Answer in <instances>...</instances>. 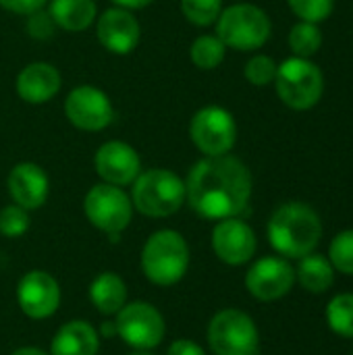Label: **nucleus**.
I'll return each mask as SVG.
<instances>
[{
  "instance_id": "obj_33",
  "label": "nucleus",
  "mask_w": 353,
  "mask_h": 355,
  "mask_svg": "<svg viewBox=\"0 0 353 355\" xmlns=\"http://www.w3.org/2000/svg\"><path fill=\"white\" fill-rule=\"evenodd\" d=\"M166 355H206V354H204V349H202L198 343H193V341H189V339H177V341L169 347Z\"/></svg>"
},
{
  "instance_id": "obj_29",
  "label": "nucleus",
  "mask_w": 353,
  "mask_h": 355,
  "mask_svg": "<svg viewBox=\"0 0 353 355\" xmlns=\"http://www.w3.org/2000/svg\"><path fill=\"white\" fill-rule=\"evenodd\" d=\"M277 62L270 58V56H254L248 64H246V79L252 83V85H258V87H264L268 83L275 81L277 77Z\"/></svg>"
},
{
  "instance_id": "obj_2",
  "label": "nucleus",
  "mask_w": 353,
  "mask_h": 355,
  "mask_svg": "<svg viewBox=\"0 0 353 355\" xmlns=\"http://www.w3.org/2000/svg\"><path fill=\"white\" fill-rule=\"evenodd\" d=\"M322 237V225L314 208L302 202H289L277 208L268 223L270 245L285 258H304L312 254Z\"/></svg>"
},
{
  "instance_id": "obj_7",
  "label": "nucleus",
  "mask_w": 353,
  "mask_h": 355,
  "mask_svg": "<svg viewBox=\"0 0 353 355\" xmlns=\"http://www.w3.org/2000/svg\"><path fill=\"white\" fill-rule=\"evenodd\" d=\"M208 343L214 355H256L260 335L246 312L223 310L210 320Z\"/></svg>"
},
{
  "instance_id": "obj_30",
  "label": "nucleus",
  "mask_w": 353,
  "mask_h": 355,
  "mask_svg": "<svg viewBox=\"0 0 353 355\" xmlns=\"http://www.w3.org/2000/svg\"><path fill=\"white\" fill-rule=\"evenodd\" d=\"M291 10L308 23H318L325 21L333 12L335 0H287Z\"/></svg>"
},
{
  "instance_id": "obj_16",
  "label": "nucleus",
  "mask_w": 353,
  "mask_h": 355,
  "mask_svg": "<svg viewBox=\"0 0 353 355\" xmlns=\"http://www.w3.org/2000/svg\"><path fill=\"white\" fill-rule=\"evenodd\" d=\"M98 40L112 54H129L139 42V23L125 8H108L98 19Z\"/></svg>"
},
{
  "instance_id": "obj_22",
  "label": "nucleus",
  "mask_w": 353,
  "mask_h": 355,
  "mask_svg": "<svg viewBox=\"0 0 353 355\" xmlns=\"http://www.w3.org/2000/svg\"><path fill=\"white\" fill-rule=\"evenodd\" d=\"M295 279L310 293H325L335 283L333 264L320 254H308L300 258V266L295 270Z\"/></svg>"
},
{
  "instance_id": "obj_27",
  "label": "nucleus",
  "mask_w": 353,
  "mask_h": 355,
  "mask_svg": "<svg viewBox=\"0 0 353 355\" xmlns=\"http://www.w3.org/2000/svg\"><path fill=\"white\" fill-rule=\"evenodd\" d=\"M329 262L335 270L353 277V229L339 233L329 248Z\"/></svg>"
},
{
  "instance_id": "obj_31",
  "label": "nucleus",
  "mask_w": 353,
  "mask_h": 355,
  "mask_svg": "<svg viewBox=\"0 0 353 355\" xmlns=\"http://www.w3.org/2000/svg\"><path fill=\"white\" fill-rule=\"evenodd\" d=\"M27 33L33 40H50L56 33V23L50 12L46 10H35L27 17Z\"/></svg>"
},
{
  "instance_id": "obj_12",
  "label": "nucleus",
  "mask_w": 353,
  "mask_h": 355,
  "mask_svg": "<svg viewBox=\"0 0 353 355\" xmlns=\"http://www.w3.org/2000/svg\"><path fill=\"white\" fill-rule=\"evenodd\" d=\"M295 283V270L285 258H260L246 275L248 291L260 302H275L285 297Z\"/></svg>"
},
{
  "instance_id": "obj_23",
  "label": "nucleus",
  "mask_w": 353,
  "mask_h": 355,
  "mask_svg": "<svg viewBox=\"0 0 353 355\" xmlns=\"http://www.w3.org/2000/svg\"><path fill=\"white\" fill-rule=\"evenodd\" d=\"M327 322L339 337L353 339V293H341L327 308Z\"/></svg>"
},
{
  "instance_id": "obj_18",
  "label": "nucleus",
  "mask_w": 353,
  "mask_h": 355,
  "mask_svg": "<svg viewBox=\"0 0 353 355\" xmlns=\"http://www.w3.org/2000/svg\"><path fill=\"white\" fill-rule=\"evenodd\" d=\"M60 89V73L48 62H31L17 75V94L27 104H44Z\"/></svg>"
},
{
  "instance_id": "obj_28",
  "label": "nucleus",
  "mask_w": 353,
  "mask_h": 355,
  "mask_svg": "<svg viewBox=\"0 0 353 355\" xmlns=\"http://www.w3.org/2000/svg\"><path fill=\"white\" fill-rule=\"evenodd\" d=\"M29 229V214L25 208L12 204L0 210V235L21 237Z\"/></svg>"
},
{
  "instance_id": "obj_8",
  "label": "nucleus",
  "mask_w": 353,
  "mask_h": 355,
  "mask_svg": "<svg viewBox=\"0 0 353 355\" xmlns=\"http://www.w3.org/2000/svg\"><path fill=\"white\" fill-rule=\"evenodd\" d=\"M83 210L89 223L106 235L123 233L133 216V204L127 193L110 183L92 187L85 196Z\"/></svg>"
},
{
  "instance_id": "obj_32",
  "label": "nucleus",
  "mask_w": 353,
  "mask_h": 355,
  "mask_svg": "<svg viewBox=\"0 0 353 355\" xmlns=\"http://www.w3.org/2000/svg\"><path fill=\"white\" fill-rule=\"evenodd\" d=\"M46 0H0V6H4L10 12L19 15H31L40 8H44Z\"/></svg>"
},
{
  "instance_id": "obj_6",
  "label": "nucleus",
  "mask_w": 353,
  "mask_h": 355,
  "mask_svg": "<svg viewBox=\"0 0 353 355\" xmlns=\"http://www.w3.org/2000/svg\"><path fill=\"white\" fill-rule=\"evenodd\" d=\"M279 98L293 110H308L318 104L325 79L320 69L308 58L293 56L277 69L275 77Z\"/></svg>"
},
{
  "instance_id": "obj_34",
  "label": "nucleus",
  "mask_w": 353,
  "mask_h": 355,
  "mask_svg": "<svg viewBox=\"0 0 353 355\" xmlns=\"http://www.w3.org/2000/svg\"><path fill=\"white\" fill-rule=\"evenodd\" d=\"M119 8H125V10H137V8H146L148 4H152L154 0H112Z\"/></svg>"
},
{
  "instance_id": "obj_15",
  "label": "nucleus",
  "mask_w": 353,
  "mask_h": 355,
  "mask_svg": "<svg viewBox=\"0 0 353 355\" xmlns=\"http://www.w3.org/2000/svg\"><path fill=\"white\" fill-rule=\"evenodd\" d=\"M96 173L110 185L123 187L137 179L141 162L139 154L125 141H106L94 158Z\"/></svg>"
},
{
  "instance_id": "obj_36",
  "label": "nucleus",
  "mask_w": 353,
  "mask_h": 355,
  "mask_svg": "<svg viewBox=\"0 0 353 355\" xmlns=\"http://www.w3.org/2000/svg\"><path fill=\"white\" fill-rule=\"evenodd\" d=\"M114 333H117V324H112V322H106V324L102 327V335L110 337V335H114Z\"/></svg>"
},
{
  "instance_id": "obj_1",
  "label": "nucleus",
  "mask_w": 353,
  "mask_h": 355,
  "mask_svg": "<svg viewBox=\"0 0 353 355\" xmlns=\"http://www.w3.org/2000/svg\"><path fill=\"white\" fill-rule=\"evenodd\" d=\"M252 196V175L235 156H208L200 160L185 183V198L193 212L208 220L241 214Z\"/></svg>"
},
{
  "instance_id": "obj_10",
  "label": "nucleus",
  "mask_w": 353,
  "mask_h": 355,
  "mask_svg": "<svg viewBox=\"0 0 353 355\" xmlns=\"http://www.w3.org/2000/svg\"><path fill=\"white\" fill-rule=\"evenodd\" d=\"M117 314V335H121L127 345L148 352L160 345L164 339V318L154 306L146 302H133L123 306Z\"/></svg>"
},
{
  "instance_id": "obj_13",
  "label": "nucleus",
  "mask_w": 353,
  "mask_h": 355,
  "mask_svg": "<svg viewBox=\"0 0 353 355\" xmlns=\"http://www.w3.org/2000/svg\"><path fill=\"white\" fill-rule=\"evenodd\" d=\"M17 300L25 316L42 320L56 312L60 304V289L52 275L44 270H31L19 281Z\"/></svg>"
},
{
  "instance_id": "obj_3",
  "label": "nucleus",
  "mask_w": 353,
  "mask_h": 355,
  "mask_svg": "<svg viewBox=\"0 0 353 355\" xmlns=\"http://www.w3.org/2000/svg\"><path fill=\"white\" fill-rule=\"evenodd\" d=\"M189 266V248L187 241L177 231H158L154 233L141 252L144 275L160 285L169 287L183 279Z\"/></svg>"
},
{
  "instance_id": "obj_35",
  "label": "nucleus",
  "mask_w": 353,
  "mask_h": 355,
  "mask_svg": "<svg viewBox=\"0 0 353 355\" xmlns=\"http://www.w3.org/2000/svg\"><path fill=\"white\" fill-rule=\"evenodd\" d=\"M10 355H48V354H46V352H42V349H37V347H21V349L12 352Z\"/></svg>"
},
{
  "instance_id": "obj_17",
  "label": "nucleus",
  "mask_w": 353,
  "mask_h": 355,
  "mask_svg": "<svg viewBox=\"0 0 353 355\" xmlns=\"http://www.w3.org/2000/svg\"><path fill=\"white\" fill-rule=\"evenodd\" d=\"M48 177L33 162L17 164L8 175V191L17 206L25 210L40 208L48 198Z\"/></svg>"
},
{
  "instance_id": "obj_37",
  "label": "nucleus",
  "mask_w": 353,
  "mask_h": 355,
  "mask_svg": "<svg viewBox=\"0 0 353 355\" xmlns=\"http://www.w3.org/2000/svg\"><path fill=\"white\" fill-rule=\"evenodd\" d=\"M133 355H150V354H146V352H139V354H133Z\"/></svg>"
},
{
  "instance_id": "obj_20",
  "label": "nucleus",
  "mask_w": 353,
  "mask_h": 355,
  "mask_svg": "<svg viewBox=\"0 0 353 355\" xmlns=\"http://www.w3.org/2000/svg\"><path fill=\"white\" fill-rule=\"evenodd\" d=\"M89 300L100 314H117L127 300V287L114 272H102L89 285Z\"/></svg>"
},
{
  "instance_id": "obj_14",
  "label": "nucleus",
  "mask_w": 353,
  "mask_h": 355,
  "mask_svg": "<svg viewBox=\"0 0 353 355\" xmlns=\"http://www.w3.org/2000/svg\"><path fill=\"white\" fill-rule=\"evenodd\" d=\"M212 250L225 264L239 266L252 260L256 252V235L252 227L239 218H225L212 231Z\"/></svg>"
},
{
  "instance_id": "obj_5",
  "label": "nucleus",
  "mask_w": 353,
  "mask_h": 355,
  "mask_svg": "<svg viewBox=\"0 0 353 355\" xmlns=\"http://www.w3.org/2000/svg\"><path fill=\"white\" fill-rule=\"evenodd\" d=\"M216 21L221 42L241 52L264 46L270 35V21L266 12L254 4H233L225 8Z\"/></svg>"
},
{
  "instance_id": "obj_25",
  "label": "nucleus",
  "mask_w": 353,
  "mask_h": 355,
  "mask_svg": "<svg viewBox=\"0 0 353 355\" xmlns=\"http://www.w3.org/2000/svg\"><path fill=\"white\" fill-rule=\"evenodd\" d=\"M289 46H291V50H293L295 56L310 58L312 54H316L320 50V46H322V33L316 27V23L302 21V23H298V25L291 27Z\"/></svg>"
},
{
  "instance_id": "obj_4",
  "label": "nucleus",
  "mask_w": 353,
  "mask_h": 355,
  "mask_svg": "<svg viewBox=\"0 0 353 355\" xmlns=\"http://www.w3.org/2000/svg\"><path fill=\"white\" fill-rule=\"evenodd\" d=\"M185 202V183L166 168H152L133 181L131 204L146 216L164 218L175 214Z\"/></svg>"
},
{
  "instance_id": "obj_26",
  "label": "nucleus",
  "mask_w": 353,
  "mask_h": 355,
  "mask_svg": "<svg viewBox=\"0 0 353 355\" xmlns=\"http://www.w3.org/2000/svg\"><path fill=\"white\" fill-rule=\"evenodd\" d=\"M181 10L193 25H212L223 12V0H181Z\"/></svg>"
},
{
  "instance_id": "obj_19",
  "label": "nucleus",
  "mask_w": 353,
  "mask_h": 355,
  "mask_svg": "<svg viewBox=\"0 0 353 355\" xmlns=\"http://www.w3.org/2000/svg\"><path fill=\"white\" fill-rule=\"evenodd\" d=\"M100 349V337L96 329L83 320H73L60 327L52 339L50 355H96Z\"/></svg>"
},
{
  "instance_id": "obj_9",
  "label": "nucleus",
  "mask_w": 353,
  "mask_h": 355,
  "mask_svg": "<svg viewBox=\"0 0 353 355\" xmlns=\"http://www.w3.org/2000/svg\"><path fill=\"white\" fill-rule=\"evenodd\" d=\"M196 148L206 156H225L235 146L237 125L229 110L221 106H206L198 110L189 125Z\"/></svg>"
},
{
  "instance_id": "obj_11",
  "label": "nucleus",
  "mask_w": 353,
  "mask_h": 355,
  "mask_svg": "<svg viewBox=\"0 0 353 355\" xmlns=\"http://www.w3.org/2000/svg\"><path fill=\"white\" fill-rule=\"evenodd\" d=\"M64 114L77 129L102 131L112 123L114 108L102 89L92 85H79L67 96Z\"/></svg>"
},
{
  "instance_id": "obj_21",
  "label": "nucleus",
  "mask_w": 353,
  "mask_h": 355,
  "mask_svg": "<svg viewBox=\"0 0 353 355\" xmlns=\"http://www.w3.org/2000/svg\"><path fill=\"white\" fill-rule=\"evenodd\" d=\"M54 23L67 31H83L96 19L94 0H52L50 10Z\"/></svg>"
},
{
  "instance_id": "obj_24",
  "label": "nucleus",
  "mask_w": 353,
  "mask_h": 355,
  "mask_svg": "<svg viewBox=\"0 0 353 355\" xmlns=\"http://www.w3.org/2000/svg\"><path fill=\"white\" fill-rule=\"evenodd\" d=\"M225 50L227 46L221 42L218 35H200L191 44V60L198 69L212 71L225 60Z\"/></svg>"
}]
</instances>
